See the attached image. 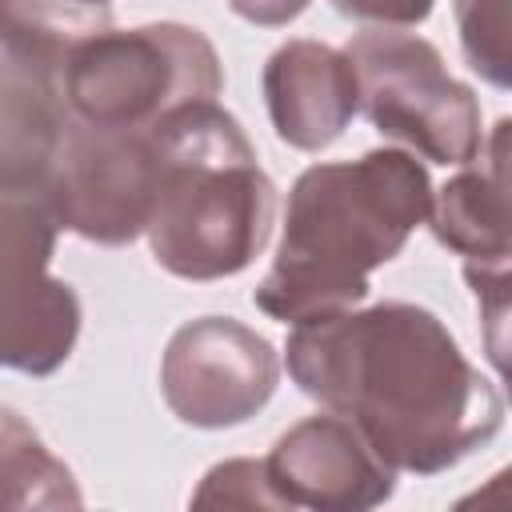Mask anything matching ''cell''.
I'll list each match as a JSON object with an SVG mask.
<instances>
[{
  "label": "cell",
  "mask_w": 512,
  "mask_h": 512,
  "mask_svg": "<svg viewBox=\"0 0 512 512\" xmlns=\"http://www.w3.org/2000/svg\"><path fill=\"white\" fill-rule=\"evenodd\" d=\"M284 356L292 384L344 416L396 472H448L504 424L496 384L436 312L408 300L300 320Z\"/></svg>",
  "instance_id": "6da1fadb"
},
{
  "label": "cell",
  "mask_w": 512,
  "mask_h": 512,
  "mask_svg": "<svg viewBox=\"0 0 512 512\" xmlns=\"http://www.w3.org/2000/svg\"><path fill=\"white\" fill-rule=\"evenodd\" d=\"M428 208V168L400 148L304 168L288 192L276 260L252 292L256 308L300 324L360 304L368 276L400 256Z\"/></svg>",
  "instance_id": "7a4b0ae2"
},
{
  "label": "cell",
  "mask_w": 512,
  "mask_h": 512,
  "mask_svg": "<svg viewBox=\"0 0 512 512\" xmlns=\"http://www.w3.org/2000/svg\"><path fill=\"white\" fill-rule=\"evenodd\" d=\"M152 144V260L180 280L244 272L272 236L276 188L240 120L216 100H192L152 124Z\"/></svg>",
  "instance_id": "3957f363"
},
{
  "label": "cell",
  "mask_w": 512,
  "mask_h": 512,
  "mask_svg": "<svg viewBox=\"0 0 512 512\" xmlns=\"http://www.w3.org/2000/svg\"><path fill=\"white\" fill-rule=\"evenodd\" d=\"M224 68L200 28L160 20L104 28L76 44L60 72L68 112L92 128H152L164 112L216 100Z\"/></svg>",
  "instance_id": "277c9868"
},
{
  "label": "cell",
  "mask_w": 512,
  "mask_h": 512,
  "mask_svg": "<svg viewBox=\"0 0 512 512\" xmlns=\"http://www.w3.org/2000/svg\"><path fill=\"white\" fill-rule=\"evenodd\" d=\"M368 124L432 164H472L484 148L480 100L460 84L436 44L396 28L356 32L344 48Z\"/></svg>",
  "instance_id": "5b68a950"
},
{
  "label": "cell",
  "mask_w": 512,
  "mask_h": 512,
  "mask_svg": "<svg viewBox=\"0 0 512 512\" xmlns=\"http://www.w3.org/2000/svg\"><path fill=\"white\" fill-rule=\"evenodd\" d=\"M52 184L0 180V368L52 376L76 348L80 296L52 276Z\"/></svg>",
  "instance_id": "8992f818"
},
{
  "label": "cell",
  "mask_w": 512,
  "mask_h": 512,
  "mask_svg": "<svg viewBox=\"0 0 512 512\" xmlns=\"http://www.w3.org/2000/svg\"><path fill=\"white\" fill-rule=\"evenodd\" d=\"M156 144L152 128H92L68 120L56 168L52 208L60 228L92 244H132L152 208Z\"/></svg>",
  "instance_id": "52a82bcc"
},
{
  "label": "cell",
  "mask_w": 512,
  "mask_h": 512,
  "mask_svg": "<svg viewBox=\"0 0 512 512\" xmlns=\"http://www.w3.org/2000/svg\"><path fill=\"white\" fill-rule=\"evenodd\" d=\"M276 380L280 360L272 344L232 316L180 324L160 360L164 404L192 428H236L252 420L272 400Z\"/></svg>",
  "instance_id": "ba28073f"
},
{
  "label": "cell",
  "mask_w": 512,
  "mask_h": 512,
  "mask_svg": "<svg viewBox=\"0 0 512 512\" xmlns=\"http://www.w3.org/2000/svg\"><path fill=\"white\" fill-rule=\"evenodd\" d=\"M264 476L288 512H364L396 492V468L336 412L292 424L264 456Z\"/></svg>",
  "instance_id": "9c48e42d"
},
{
  "label": "cell",
  "mask_w": 512,
  "mask_h": 512,
  "mask_svg": "<svg viewBox=\"0 0 512 512\" xmlns=\"http://www.w3.org/2000/svg\"><path fill=\"white\" fill-rule=\"evenodd\" d=\"M264 104L288 148L320 152L344 136L360 112L356 72L344 48L324 40H288L264 64Z\"/></svg>",
  "instance_id": "30bf717a"
},
{
  "label": "cell",
  "mask_w": 512,
  "mask_h": 512,
  "mask_svg": "<svg viewBox=\"0 0 512 512\" xmlns=\"http://www.w3.org/2000/svg\"><path fill=\"white\" fill-rule=\"evenodd\" d=\"M508 120L492 128L480 148V168L452 176L432 192V236L464 256V264H508Z\"/></svg>",
  "instance_id": "8fae6325"
},
{
  "label": "cell",
  "mask_w": 512,
  "mask_h": 512,
  "mask_svg": "<svg viewBox=\"0 0 512 512\" xmlns=\"http://www.w3.org/2000/svg\"><path fill=\"white\" fill-rule=\"evenodd\" d=\"M112 28V12L80 0H0V72L60 88L76 44Z\"/></svg>",
  "instance_id": "7c38bea8"
},
{
  "label": "cell",
  "mask_w": 512,
  "mask_h": 512,
  "mask_svg": "<svg viewBox=\"0 0 512 512\" xmlns=\"http://www.w3.org/2000/svg\"><path fill=\"white\" fill-rule=\"evenodd\" d=\"M84 496L64 460H56L36 428L0 408V508H80Z\"/></svg>",
  "instance_id": "4fadbf2b"
},
{
  "label": "cell",
  "mask_w": 512,
  "mask_h": 512,
  "mask_svg": "<svg viewBox=\"0 0 512 512\" xmlns=\"http://www.w3.org/2000/svg\"><path fill=\"white\" fill-rule=\"evenodd\" d=\"M460 48L472 72L488 84H512V32H508V0H452Z\"/></svg>",
  "instance_id": "5bb4252c"
},
{
  "label": "cell",
  "mask_w": 512,
  "mask_h": 512,
  "mask_svg": "<svg viewBox=\"0 0 512 512\" xmlns=\"http://www.w3.org/2000/svg\"><path fill=\"white\" fill-rule=\"evenodd\" d=\"M196 508H276L284 512L280 496L264 476V460H224L204 472L200 488L192 492Z\"/></svg>",
  "instance_id": "9a60e30c"
},
{
  "label": "cell",
  "mask_w": 512,
  "mask_h": 512,
  "mask_svg": "<svg viewBox=\"0 0 512 512\" xmlns=\"http://www.w3.org/2000/svg\"><path fill=\"white\" fill-rule=\"evenodd\" d=\"M464 280L480 304V320H484V340H488V356L492 364L504 372V328H508V264H464Z\"/></svg>",
  "instance_id": "2e32d148"
},
{
  "label": "cell",
  "mask_w": 512,
  "mask_h": 512,
  "mask_svg": "<svg viewBox=\"0 0 512 512\" xmlns=\"http://www.w3.org/2000/svg\"><path fill=\"white\" fill-rule=\"evenodd\" d=\"M436 0H332V8L348 20L376 28H412L424 24Z\"/></svg>",
  "instance_id": "e0dca14e"
},
{
  "label": "cell",
  "mask_w": 512,
  "mask_h": 512,
  "mask_svg": "<svg viewBox=\"0 0 512 512\" xmlns=\"http://www.w3.org/2000/svg\"><path fill=\"white\" fill-rule=\"evenodd\" d=\"M236 16H244L248 24H260V28H280L288 20H296L312 0H228Z\"/></svg>",
  "instance_id": "ac0fdd59"
},
{
  "label": "cell",
  "mask_w": 512,
  "mask_h": 512,
  "mask_svg": "<svg viewBox=\"0 0 512 512\" xmlns=\"http://www.w3.org/2000/svg\"><path fill=\"white\" fill-rule=\"evenodd\" d=\"M80 4H96V8H108L112 0H80Z\"/></svg>",
  "instance_id": "d6986e66"
}]
</instances>
